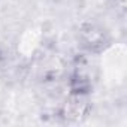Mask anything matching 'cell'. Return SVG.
<instances>
[{
    "mask_svg": "<svg viewBox=\"0 0 127 127\" xmlns=\"http://www.w3.org/2000/svg\"><path fill=\"white\" fill-rule=\"evenodd\" d=\"M51 2H54V3H60V2H64V0H51Z\"/></svg>",
    "mask_w": 127,
    "mask_h": 127,
    "instance_id": "5b68a950",
    "label": "cell"
},
{
    "mask_svg": "<svg viewBox=\"0 0 127 127\" xmlns=\"http://www.w3.org/2000/svg\"><path fill=\"white\" fill-rule=\"evenodd\" d=\"M112 3L115 6V11L118 12V15L124 17L126 11H127V0H112Z\"/></svg>",
    "mask_w": 127,
    "mask_h": 127,
    "instance_id": "277c9868",
    "label": "cell"
},
{
    "mask_svg": "<svg viewBox=\"0 0 127 127\" xmlns=\"http://www.w3.org/2000/svg\"><path fill=\"white\" fill-rule=\"evenodd\" d=\"M93 111L91 94L79 91H67V96L61 102L57 111L60 121L67 124H78L85 121Z\"/></svg>",
    "mask_w": 127,
    "mask_h": 127,
    "instance_id": "7a4b0ae2",
    "label": "cell"
},
{
    "mask_svg": "<svg viewBox=\"0 0 127 127\" xmlns=\"http://www.w3.org/2000/svg\"><path fill=\"white\" fill-rule=\"evenodd\" d=\"M94 73L93 66L88 60V54H79L72 64V70L69 75V91L79 93H93L94 88Z\"/></svg>",
    "mask_w": 127,
    "mask_h": 127,
    "instance_id": "3957f363",
    "label": "cell"
},
{
    "mask_svg": "<svg viewBox=\"0 0 127 127\" xmlns=\"http://www.w3.org/2000/svg\"><path fill=\"white\" fill-rule=\"evenodd\" d=\"M76 39L82 52L88 55L102 54L112 45V36L109 30L96 21L81 23L76 32Z\"/></svg>",
    "mask_w": 127,
    "mask_h": 127,
    "instance_id": "6da1fadb",
    "label": "cell"
}]
</instances>
